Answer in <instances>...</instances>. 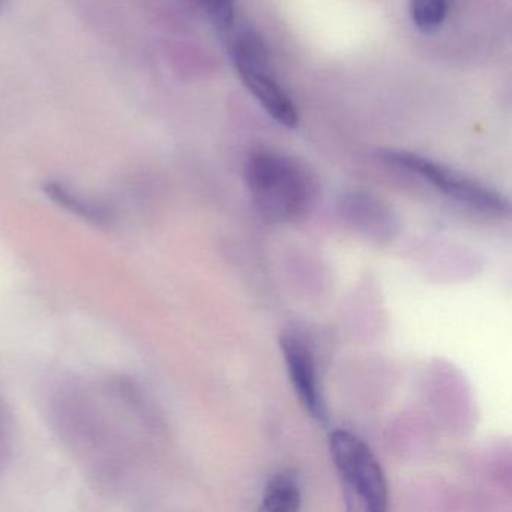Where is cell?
<instances>
[{
  "label": "cell",
  "mask_w": 512,
  "mask_h": 512,
  "mask_svg": "<svg viewBox=\"0 0 512 512\" xmlns=\"http://www.w3.org/2000/svg\"><path fill=\"white\" fill-rule=\"evenodd\" d=\"M382 160L389 166L404 170L410 175L418 176L425 184L442 193L455 203L493 217H502L509 212V202L470 176L463 175L445 164L437 163L431 158L422 157L409 151H383Z\"/></svg>",
  "instance_id": "cell-5"
},
{
  "label": "cell",
  "mask_w": 512,
  "mask_h": 512,
  "mask_svg": "<svg viewBox=\"0 0 512 512\" xmlns=\"http://www.w3.org/2000/svg\"><path fill=\"white\" fill-rule=\"evenodd\" d=\"M14 430L7 406L0 400V473L4 472L13 454Z\"/></svg>",
  "instance_id": "cell-12"
},
{
  "label": "cell",
  "mask_w": 512,
  "mask_h": 512,
  "mask_svg": "<svg viewBox=\"0 0 512 512\" xmlns=\"http://www.w3.org/2000/svg\"><path fill=\"white\" fill-rule=\"evenodd\" d=\"M5 0H0V13L4 10Z\"/></svg>",
  "instance_id": "cell-13"
},
{
  "label": "cell",
  "mask_w": 512,
  "mask_h": 512,
  "mask_svg": "<svg viewBox=\"0 0 512 512\" xmlns=\"http://www.w3.org/2000/svg\"><path fill=\"white\" fill-rule=\"evenodd\" d=\"M340 211L349 226L374 241H386L395 233L397 223L391 209L371 194H347L341 200Z\"/></svg>",
  "instance_id": "cell-7"
},
{
  "label": "cell",
  "mask_w": 512,
  "mask_h": 512,
  "mask_svg": "<svg viewBox=\"0 0 512 512\" xmlns=\"http://www.w3.org/2000/svg\"><path fill=\"white\" fill-rule=\"evenodd\" d=\"M280 347L286 361L290 383L302 406L317 421H326L328 409L320 388L313 353L304 341L292 335H283L280 338Z\"/></svg>",
  "instance_id": "cell-6"
},
{
  "label": "cell",
  "mask_w": 512,
  "mask_h": 512,
  "mask_svg": "<svg viewBox=\"0 0 512 512\" xmlns=\"http://www.w3.org/2000/svg\"><path fill=\"white\" fill-rule=\"evenodd\" d=\"M302 494L298 476L280 472L266 482L260 511L295 512L301 508Z\"/></svg>",
  "instance_id": "cell-8"
},
{
  "label": "cell",
  "mask_w": 512,
  "mask_h": 512,
  "mask_svg": "<svg viewBox=\"0 0 512 512\" xmlns=\"http://www.w3.org/2000/svg\"><path fill=\"white\" fill-rule=\"evenodd\" d=\"M196 2L221 34H229L230 29L235 26V0H196Z\"/></svg>",
  "instance_id": "cell-11"
},
{
  "label": "cell",
  "mask_w": 512,
  "mask_h": 512,
  "mask_svg": "<svg viewBox=\"0 0 512 512\" xmlns=\"http://www.w3.org/2000/svg\"><path fill=\"white\" fill-rule=\"evenodd\" d=\"M50 419L74 460L98 484L127 487L148 457L154 416L130 380L73 382L58 389Z\"/></svg>",
  "instance_id": "cell-1"
},
{
  "label": "cell",
  "mask_w": 512,
  "mask_h": 512,
  "mask_svg": "<svg viewBox=\"0 0 512 512\" xmlns=\"http://www.w3.org/2000/svg\"><path fill=\"white\" fill-rule=\"evenodd\" d=\"M328 443L347 500L355 503V509L361 511H386L388 481L367 443L347 430L332 431Z\"/></svg>",
  "instance_id": "cell-4"
},
{
  "label": "cell",
  "mask_w": 512,
  "mask_h": 512,
  "mask_svg": "<svg viewBox=\"0 0 512 512\" xmlns=\"http://www.w3.org/2000/svg\"><path fill=\"white\" fill-rule=\"evenodd\" d=\"M244 181L254 208L272 223H292L304 217L314 196L313 181L305 167L269 149L248 155Z\"/></svg>",
  "instance_id": "cell-2"
},
{
  "label": "cell",
  "mask_w": 512,
  "mask_h": 512,
  "mask_svg": "<svg viewBox=\"0 0 512 512\" xmlns=\"http://www.w3.org/2000/svg\"><path fill=\"white\" fill-rule=\"evenodd\" d=\"M448 8L449 0H410V17L419 31L433 34L445 23Z\"/></svg>",
  "instance_id": "cell-10"
},
{
  "label": "cell",
  "mask_w": 512,
  "mask_h": 512,
  "mask_svg": "<svg viewBox=\"0 0 512 512\" xmlns=\"http://www.w3.org/2000/svg\"><path fill=\"white\" fill-rule=\"evenodd\" d=\"M230 58L245 88L278 124L298 125L299 115L292 97L272 73L268 44L248 26H233L226 35Z\"/></svg>",
  "instance_id": "cell-3"
},
{
  "label": "cell",
  "mask_w": 512,
  "mask_h": 512,
  "mask_svg": "<svg viewBox=\"0 0 512 512\" xmlns=\"http://www.w3.org/2000/svg\"><path fill=\"white\" fill-rule=\"evenodd\" d=\"M44 190L53 202L58 203L62 208L68 209L73 214L80 215L85 220L101 224L107 223L112 218V212L107 209L106 205L88 199V197L77 193L73 188L67 187L61 182H49Z\"/></svg>",
  "instance_id": "cell-9"
}]
</instances>
